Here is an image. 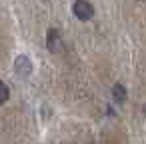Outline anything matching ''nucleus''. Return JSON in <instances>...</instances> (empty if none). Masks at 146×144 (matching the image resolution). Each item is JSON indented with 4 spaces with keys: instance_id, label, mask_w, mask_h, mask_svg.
<instances>
[{
    "instance_id": "1",
    "label": "nucleus",
    "mask_w": 146,
    "mask_h": 144,
    "mask_svg": "<svg viewBox=\"0 0 146 144\" xmlns=\"http://www.w3.org/2000/svg\"><path fill=\"white\" fill-rule=\"evenodd\" d=\"M72 12H74V16L78 20L86 22V20H90L94 16V6L88 2V0H76V2L72 4Z\"/></svg>"
},
{
    "instance_id": "2",
    "label": "nucleus",
    "mask_w": 146,
    "mask_h": 144,
    "mask_svg": "<svg viewBox=\"0 0 146 144\" xmlns=\"http://www.w3.org/2000/svg\"><path fill=\"white\" fill-rule=\"evenodd\" d=\"M14 72H16L18 76H22V78L30 76V74H32V60H30L28 56H24V54L16 56V58H14Z\"/></svg>"
},
{
    "instance_id": "3",
    "label": "nucleus",
    "mask_w": 146,
    "mask_h": 144,
    "mask_svg": "<svg viewBox=\"0 0 146 144\" xmlns=\"http://www.w3.org/2000/svg\"><path fill=\"white\" fill-rule=\"evenodd\" d=\"M46 46L50 52H60L62 50V36L56 28H50L46 34Z\"/></svg>"
},
{
    "instance_id": "4",
    "label": "nucleus",
    "mask_w": 146,
    "mask_h": 144,
    "mask_svg": "<svg viewBox=\"0 0 146 144\" xmlns=\"http://www.w3.org/2000/svg\"><path fill=\"white\" fill-rule=\"evenodd\" d=\"M112 98H114V102L122 104V102L126 100V88H124L122 84H114V86H112Z\"/></svg>"
},
{
    "instance_id": "5",
    "label": "nucleus",
    "mask_w": 146,
    "mask_h": 144,
    "mask_svg": "<svg viewBox=\"0 0 146 144\" xmlns=\"http://www.w3.org/2000/svg\"><path fill=\"white\" fill-rule=\"evenodd\" d=\"M8 96H10V90H8V86L4 84V80H0V104H4V102L8 100Z\"/></svg>"
},
{
    "instance_id": "6",
    "label": "nucleus",
    "mask_w": 146,
    "mask_h": 144,
    "mask_svg": "<svg viewBox=\"0 0 146 144\" xmlns=\"http://www.w3.org/2000/svg\"><path fill=\"white\" fill-rule=\"evenodd\" d=\"M142 112H144V114H146V104H144V108H142Z\"/></svg>"
}]
</instances>
